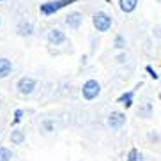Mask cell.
<instances>
[{"label": "cell", "mask_w": 161, "mask_h": 161, "mask_svg": "<svg viewBox=\"0 0 161 161\" xmlns=\"http://www.w3.org/2000/svg\"><path fill=\"white\" fill-rule=\"evenodd\" d=\"M99 92H101V85L96 80H89V81H85V83H83L81 94H83V97H85L87 101L96 99V97L99 96Z\"/></svg>", "instance_id": "cell-1"}, {"label": "cell", "mask_w": 161, "mask_h": 161, "mask_svg": "<svg viewBox=\"0 0 161 161\" xmlns=\"http://www.w3.org/2000/svg\"><path fill=\"white\" fill-rule=\"evenodd\" d=\"M73 2H75V0H57V2H46V4H41L39 11H41L43 14L50 16V14H53V13H57L58 9L66 7L67 4H73Z\"/></svg>", "instance_id": "cell-2"}, {"label": "cell", "mask_w": 161, "mask_h": 161, "mask_svg": "<svg viewBox=\"0 0 161 161\" xmlns=\"http://www.w3.org/2000/svg\"><path fill=\"white\" fill-rule=\"evenodd\" d=\"M92 23H94V27L99 32H106V30L112 27V18H110L106 13H97V14H94V18H92Z\"/></svg>", "instance_id": "cell-3"}, {"label": "cell", "mask_w": 161, "mask_h": 161, "mask_svg": "<svg viewBox=\"0 0 161 161\" xmlns=\"http://www.w3.org/2000/svg\"><path fill=\"white\" fill-rule=\"evenodd\" d=\"M34 89H36V80H34V78H27V76H25V78H21V80L18 81V90L23 96L32 94Z\"/></svg>", "instance_id": "cell-4"}, {"label": "cell", "mask_w": 161, "mask_h": 161, "mask_svg": "<svg viewBox=\"0 0 161 161\" xmlns=\"http://www.w3.org/2000/svg\"><path fill=\"white\" fill-rule=\"evenodd\" d=\"M124 124H126V115L120 114V112H112V115L108 117V126L114 129H119L122 128Z\"/></svg>", "instance_id": "cell-5"}, {"label": "cell", "mask_w": 161, "mask_h": 161, "mask_svg": "<svg viewBox=\"0 0 161 161\" xmlns=\"http://www.w3.org/2000/svg\"><path fill=\"white\" fill-rule=\"evenodd\" d=\"M48 41L52 44H62L66 41V36H64V32H60L58 29H53V30L48 32Z\"/></svg>", "instance_id": "cell-6"}, {"label": "cell", "mask_w": 161, "mask_h": 161, "mask_svg": "<svg viewBox=\"0 0 161 161\" xmlns=\"http://www.w3.org/2000/svg\"><path fill=\"white\" fill-rule=\"evenodd\" d=\"M11 71H13V64L9 58H0V78L9 76Z\"/></svg>", "instance_id": "cell-7"}, {"label": "cell", "mask_w": 161, "mask_h": 161, "mask_svg": "<svg viewBox=\"0 0 161 161\" xmlns=\"http://www.w3.org/2000/svg\"><path fill=\"white\" fill-rule=\"evenodd\" d=\"M66 23L69 25L71 29H78V27H80V23H81V14H80V13H71V14L67 16Z\"/></svg>", "instance_id": "cell-8"}, {"label": "cell", "mask_w": 161, "mask_h": 161, "mask_svg": "<svg viewBox=\"0 0 161 161\" xmlns=\"http://www.w3.org/2000/svg\"><path fill=\"white\" fill-rule=\"evenodd\" d=\"M119 4H120V9H122L124 13H133V11L136 9L138 0H120Z\"/></svg>", "instance_id": "cell-9"}, {"label": "cell", "mask_w": 161, "mask_h": 161, "mask_svg": "<svg viewBox=\"0 0 161 161\" xmlns=\"http://www.w3.org/2000/svg\"><path fill=\"white\" fill-rule=\"evenodd\" d=\"M117 103H120V104H124L126 108H129L133 104V92H128V94H122L120 97H119V101Z\"/></svg>", "instance_id": "cell-10"}, {"label": "cell", "mask_w": 161, "mask_h": 161, "mask_svg": "<svg viewBox=\"0 0 161 161\" xmlns=\"http://www.w3.org/2000/svg\"><path fill=\"white\" fill-rule=\"evenodd\" d=\"M13 159V152L7 147H0V161H11Z\"/></svg>", "instance_id": "cell-11"}, {"label": "cell", "mask_w": 161, "mask_h": 161, "mask_svg": "<svg viewBox=\"0 0 161 161\" xmlns=\"http://www.w3.org/2000/svg\"><path fill=\"white\" fill-rule=\"evenodd\" d=\"M18 30H19L21 36H30V34H32V25L30 23H21Z\"/></svg>", "instance_id": "cell-12"}, {"label": "cell", "mask_w": 161, "mask_h": 161, "mask_svg": "<svg viewBox=\"0 0 161 161\" xmlns=\"http://www.w3.org/2000/svg\"><path fill=\"white\" fill-rule=\"evenodd\" d=\"M11 140H13V143H21L25 140V135L21 131H13V135H11Z\"/></svg>", "instance_id": "cell-13"}, {"label": "cell", "mask_w": 161, "mask_h": 161, "mask_svg": "<svg viewBox=\"0 0 161 161\" xmlns=\"http://www.w3.org/2000/svg\"><path fill=\"white\" fill-rule=\"evenodd\" d=\"M128 161H138V151L136 149H131V151H129Z\"/></svg>", "instance_id": "cell-14"}, {"label": "cell", "mask_w": 161, "mask_h": 161, "mask_svg": "<svg viewBox=\"0 0 161 161\" xmlns=\"http://www.w3.org/2000/svg\"><path fill=\"white\" fill-rule=\"evenodd\" d=\"M147 73H149V75H151L152 78H154V80H158V78H159V76H158V73L154 71V69H152L151 66H147Z\"/></svg>", "instance_id": "cell-15"}, {"label": "cell", "mask_w": 161, "mask_h": 161, "mask_svg": "<svg viewBox=\"0 0 161 161\" xmlns=\"http://www.w3.org/2000/svg\"><path fill=\"white\" fill-rule=\"evenodd\" d=\"M21 115H23V112H21V110H16V114H14V124H18L19 120H21Z\"/></svg>", "instance_id": "cell-16"}, {"label": "cell", "mask_w": 161, "mask_h": 161, "mask_svg": "<svg viewBox=\"0 0 161 161\" xmlns=\"http://www.w3.org/2000/svg\"><path fill=\"white\" fill-rule=\"evenodd\" d=\"M122 44H124V39L119 36V37H117V48H122Z\"/></svg>", "instance_id": "cell-17"}, {"label": "cell", "mask_w": 161, "mask_h": 161, "mask_svg": "<svg viewBox=\"0 0 161 161\" xmlns=\"http://www.w3.org/2000/svg\"><path fill=\"white\" fill-rule=\"evenodd\" d=\"M0 25H2V19H0Z\"/></svg>", "instance_id": "cell-18"}, {"label": "cell", "mask_w": 161, "mask_h": 161, "mask_svg": "<svg viewBox=\"0 0 161 161\" xmlns=\"http://www.w3.org/2000/svg\"><path fill=\"white\" fill-rule=\"evenodd\" d=\"M0 2H2V0H0Z\"/></svg>", "instance_id": "cell-19"}]
</instances>
